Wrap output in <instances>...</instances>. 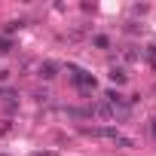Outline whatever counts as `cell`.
<instances>
[{
  "instance_id": "6da1fadb",
  "label": "cell",
  "mask_w": 156,
  "mask_h": 156,
  "mask_svg": "<svg viewBox=\"0 0 156 156\" xmlns=\"http://www.w3.org/2000/svg\"><path fill=\"white\" fill-rule=\"evenodd\" d=\"M67 80L76 86V89H83V92H92L98 83H95V76L89 70H83L80 64H67Z\"/></svg>"
},
{
  "instance_id": "7a4b0ae2",
  "label": "cell",
  "mask_w": 156,
  "mask_h": 156,
  "mask_svg": "<svg viewBox=\"0 0 156 156\" xmlns=\"http://www.w3.org/2000/svg\"><path fill=\"white\" fill-rule=\"evenodd\" d=\"M37 76H40V80H52V76H58V64L55 61H43L37 67Z\"/></svg>"
},
{
  "instance_id": "3957f363",
  "label": "cell",
  "mask_w": 156,
  "mask_h": 156,
  "mask_svg": "<svg viewBox=\"0 0 156 156\" xmlns=\"http://www.w3.org/2000/svg\"><path fill=\"white\" fill-rule=\"evenodd\" d=\"M129 80V76H126V70L122 67H110V83H116V86H122Z\"/></svg>"
},
{
  "instance_id": "277c9868",
  "label": "cell",
  "mask_w": 156,
  "mask_h": 156,
  "mask_svg": "<svg viewBox=\"0 0 156 156\" xmlns=\"http://www.w3.org/2000/svg\"><path fill=\"white\" fill-rule=\"evenodd\" d=\"M113 147H119V150H129V147H135V141H132V138H122V135H119V138L113 141Z\"/></svg>"
},
{
  "instance_id": "5b68a950",
  "label": "cell",
  "mask_w": 156,
  "mask_h": 156,
  "mask_svg": "<svg viewBox=\"0 0 156 156\" xmlns=\"http://www.w3.org/2000/svg\"><path fill=\"white\" fill-rule=\"evenodd\" d=\"M9 49H12V40L9 37H0V55H6Z\"/></svg>"
},
{
  "instance_id": "8992f818",
  "label": "cell",
  "mask_w": 156,
  "mask_h": 156,
  "mask_svg": "<svg viewBox=\"0 0 156 156\" xmlns=\"http://www.w3.org/2000/svg\"><path fill=\"white\" fill-rule=\"evenodd\" d=\"M92 43H95L98 49H107V46H110V40H107V37H101V34H98V37H92Z\"/></svg>"
},
{
  "instance_id": "52a82bcc",
  "label": "cell",
  "mask_w": 156,
  "mask_h": 156,
  "mask_svg": "<svg viewBox=\"0 0 156 156\" xmlns=\"http://www.w3.org/2000/svg\"><path fill=\"white\" fill-rule=\"evenodd\" d=\"M9 132H12V122L3 119V122H0V135H9Z\"/></svg>"
},
{
  "instance_id": "ba28073f",
  "label": "cell",
  "mask_w": 156,
  "mask_h": 156,
  "mask_svg": "<svg viewBox=\"0 0 156 156\" xmlns=\"http://www.w3.org/2000/svg\"><path fill=\"white\" fill-rule=\"evenodd\" d=\"M16 28H22V22H6V34H12Z\"/></svg>"
},
{
  "instance_id": "9c48e42d",
  "label": "cell",
  "mask_w": 156,
  "mask_h": 156,
  "mask_svg": "<svg viewBox=\"0 0 156 156\" xmlns=\"http://www.w3.org/2000/svg\"><path fill=\"white\" fill-rule=\"evenodd\" d=\"M147 129H150V138H153V141H156V116H153V119H150V126H147Z\"/></svg>"
},
{
  "instance_id": "30bf717a",
  "label": "cell",
  "mask_w": 156,
  "mask_h": 156,
  "mask_svg": "<svg viewBox=\"0 0 156 156\" xmlns=\"http://www.w3.org/2000/svg\"><path fill=\"white\" fill-rule=\"evenodd\" d=\"M37 156H55V153H52V150H46V153H37Z\"/></svg>"
}]
</instances>
